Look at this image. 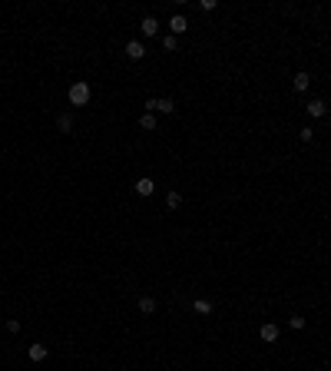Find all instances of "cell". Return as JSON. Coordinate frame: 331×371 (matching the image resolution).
<instances>
[{
  "label": "cell",
  "instance_id": "1",
  "mask_svg": "<svg viewBox=\"0 0 331 371\" xmlns=\"http://www.w3.org/2000/svg\"><path fill=\"white\" fill-rule=\"evenodd\" d=\"M66 96H70V106H86V103H90V96H93V90H90V83H86V80H76Z\"/></svg>",
  "mask_w": 331,
  "mask_h": 371
},
{
  "label": "cell",
  "instance_id": "2",
  "mask_svg": "<svg viewBox=\"0 0 331 371\" xmlns=\"http://www.w3.org/2000/svg\"><path fill=\"white\" fill-rule=\"evenodd\" d=\"M146 113H176V103L169 100V96H152V100H146Z\"/></svg>",
  "mask_w": 331,
  "mask_h": 371
},
{
  "label": "cell",
  "instance_id": "3",
  "mask_svg": "<svg viewBox=\"0 0 331 371\" xmlns=\"http://www.w3.org/2000/svg\"><path fill=\"white\" fill-rule=\"evenodd\" d=\"M278 335H281V328H278L275 321H265V325L258 328V338H262V341H268V345H275Z\"/></svg>",
  "mask_w": 331,
  "mask_h": 371
},
{
  "label": "cell",
  "instance_id": "4",
  "mask_svg": "<svg viewBox=\"0 0 331 371\" xmlns=\"http://www.w3.org/2000/svg\"><path fill=\"white\" fill-rule=\"evenodd\" d=\"M132 189H136V196H143V199H149V196L156 192V183H152L149 176H139V179H136V186H132Z\"/></svg>",
  "mask_w": 331,
  "mask_h": 371
},
{
  "label": "cell",
  "instance_id": "5",
  "mask_svg": "<svg viewBox=\"0 0 331 371\" xmlns=\"http://www.w3.org/2000/svg\"><path fill=\"white\" fill-rule=\"evenodd\" d=\"M139 30H143V37H159V20L156 17H143L139 20Z\"/></svg>",
  "mask_w": 331,
  "mask_h": 371
},
{
  "label": "cell",
  "instance_id": "6",
  "mask_svg": "<svg viewBox=\"0 0 331 371\" xmlns=\"http://www.w3.org/2000/svg\"><path fill=\"white\" fill-rule=\"evenodd\" d=\"M192 312L196 315H212L215 305H212V298H192Z\"/></svg>",
  "mask_w": 331,
  "mask_h": 371
},
{
  "label": "cell",
  "instance_id": "7",
  "mask_svg": "<svg viewBox=\"0 0 331 371\" xmlns=\"http://www.w3.org/2000/svg\"><path fill=\"white\" fill-rule=\"evenodd\" d=\"M47 354H50V348H47V345H30V348H27V358H30L33 365L47 361Z\"/></svg>",
  "mask_w": 331,
  "mask_h": 371
},
{
  "label": "cell",
  "instance_id": "8",
  "mask_svg": "<svg viewBox=\"0 0 331 371\" xmlns=\"http://www.w3.org/2000/svg\"><path fill=\"white\" fill-rule=\"evenodd\" d=\"M185 30H189V20H185L182 14H176V17L169 20V34H172V37H179V34H185Z\"/></svg>",
  "mask_w": 331,
  "mask_h": 371
},
{
  "label": "cell",
  "instance_id": "9",
  "mask_svg": "<svg viewBox=\"0 0 331 371\" xmlns=\"http://www.w3.org/2000/svg\"><path fill=\"white\" fill-rule=\"evenodd\" d=\"M308 86H312V76L305 73V70H298V73H295V80H292V90L295 93H305Z\"/></svg>",
  "mask_w": 331,
  "mask_h": 371
},
{
  "label": "cell",
  "instance_id": "10",
  "mask_svg": "<svg viewBox=\"0 0 331 371\" xmlns=\"http://www.w3.org/2000/svg\"><path fill=\"white\" fill-rule=\"evenodd\" d=\"M305 110H308V116H312V119H321V116L328 113V106H325V100H308V106H305Z\"/></svg>",
  "mask_w": 331,
  "mask_h": 371
},
{
  "label": "cell",
  "instance_id": "11",
  "mask_svg": "<svg viewBox=\"0 0 331 371\" xmlns=\"http://www.w3.org/2000/svg\"><path fill=\"white\" fill-rule=\"evenodd\" d=\"M126 56L129 60H143V56H146V47H143L139 40H129L126 43Z\"/></svg>",
  "mask_w": 331,
  "mask_h": 371
},
{
  "label": "cell",
  "instance_id": "12",
  "mask_svg": "<svg viewBox=\"0 0 331 371\" xmlns=\"http://www.w3.org/2000/svg\"><path fill=\"white\" fill-rule=\"evenodd\" d=\"M136 305H139L143 315H152V312H156V298H152V295H139V298H136Z\"/></svg>",
  "mask_w": 331,
  "mask_h": 371
},
{
  "label": "cell",
  "instance_id": "13",
  "mask_svg": "<svg viewBox=\"0 0 331 371\" xmlns=\"http://www.w3.org/2000/svg\"><path fill=\"white\" fill-rule=\"evenodd\" d=\"M56 130L60 133H73V113H60V116H56Z\"/></svg>",
  "mask_w": 331,
  "mask_h": 371
},
{
  "label": "cell",
  "instance_id": "14",
  "mask_svg": "<svg viewBox=\"0 0 331 371\" xmlns=\"http://www.w3.org/2000/svg\"><path fill=\"white\" fill-rule=\"evenodd\" d=\"M166 205H169V209H179V205H182V192L169 189V192H166Z\"/></svg>",
  "mask_w": 331,
  "mask_h": 371
},
{
  "label": "cell",
  "instance_id": "15",
  "mask_svg": "<svg viewBox=\"0 0 331 371\" xmlns=\"http://www.w3.org/2000/svg\"><path fill=\"white\" fill-rule=\"evenodd\" d=\"M163 50H179V37H172V34H163Z\"/></svg>",
  "mask_w": 331,
  "mask_h": 371
},
{
  "label": "cell",
  "instance_id": "16",
  "mask_svg": "<svg viewBox=\"0 0 331 371\" xmlns=\"http://www.w3.org/2000/svg\"><path fill=\"white\" fill-rule=\"evenodd\" d=\"M139 126L143 130H156V113H143L139 116Z\"/></svg>",
  "mask_w": 331,
  "mask_h": 371
},
{
  "label": "cell",
  "instance_id": "17",
  "mask_svg": "<svg viewBox=\"0 0 331 371\" xmlns=\"http://www.w3.org/2000/svg\"><path fill=\"white\" fill-rule=\"evenodd\" d=\"M298 139H301V143H312V139H314V130H312V126H301V130H298Z\"/></svg>",
  "mask_w": 331,
  "mask_h": 371
},
{
  "label": "cell",
  "instance_id": "18",
  "mask_svg": "<svg viewBox=\"0 0 331 371\" xmlns=\"http://www.w3.org/2000/svg\"><path fill=\"white\" fill-rule=\"evenodd\" d=\"M288 328L301 332V328H305V318H301V315H292V318H288Z\"/></svg>",
  "mask_w": 331,
  "mask_h": 371
},
{
  "label": "cell",
  "instance_id": "19",
  "mask_svg": "<svg viewBox=\"0 0 331 371\" xmlns=\"http://www.w3.org/2000/svg\"><path fill=\"white\" fill-rule=\"evenodd\" d=\"M199 7H202L205 14H212V10H215V7H219V3H215V0H202V3H199Z\"/></svg>",
  "mask_w": 331,
  "mask_h": 371
},
{
  "label": "cell",
  "instance_id": "20",
  "mask_svg": "<svg viewBox=\"0 0 331 371\" xmlns=\"http://www.w3.org/2000/svg\"><path fill=\"white\" fill-rule=\"evenodd\" d=\"M7 332H20V321H17V318H7Z\"/></svg>",
  "mask_w": 331,
  "mask_h": 371
}]
</instances>
